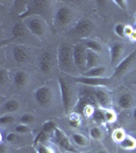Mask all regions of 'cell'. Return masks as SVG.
Segmentation results:
<instances>
[{"label": "cell", "mask_w": 136, "mask_h": 153, "mask_svg": "<svg viewBox=\"0 0 136 153\" xmlns=\"http://www.w3.org/2000/svg\"><path fill=\"white\" fill-rule=\"evenodd\" d=\"M58 65L61 71H71L73 70V51L69 44L63 43L58 48Z\"/></svg>", "instance_id": "1"}, {"label": "cell", "mask_w": 136, "mask_h": 153, "mask_svg": "<svg viewBox=\"0 0 136 153\" xmlns=\"http://www.w3.org/2000/svg\"><path fill=\"white\" fill-rule=\"evenodd\" d=\"M58 84L59 88H61V103H63V108L65 112H69V110L72 107V103H73V90L70 84L67 82L66 79L63 76L58 78Z\"/></svg>", "instance_id": "2"}, {"label": "cell", "mask_w": 136, "mask_h": 153, "mask_svg": "<svg viewBox=\"0 0 136 153\" xmlns=\"http://www.w3.org/2000/svg\"><path fill=\"white\" fill-rule=\"evenodd\" d=\"M135 57H136V50H134L133 52H131L127 57L125 59H123V60L116 66L115 73H114V78H120V76H124L128 71V70L131 68V65H132Z\"/></svg>", "instance_id": "3"}, {"label": "cell", "mask_w": 136, "mask_h": 153, "mask_svg": "<svg viewBox=\"0 0 136 153\" xmlns=\"http://www.w3.org/2000/svg\"><path fill=\"white\" fill-rule=\"evenodd\" d=\"M74 13L68 6H61L55 12V22L61 26H66L70 24L73 19Z\"/></svg>", "instance_id": "4"}, {"label": "cell", "mask_w": 136, "mask_h": 153, "mask_svg": "<svg viewBox=\"0 0 136 153\" xmlns=\"http://www.w3.org/2000/svg\"><path fill=\"white\" fill-rule=\"evenodd\" d=\"M73 60L78 70L82 71L86 68V49L80 45H76L73 49Z\"/></svg>", "instance_id": "5"}, {"label": "cell", "mask_w": 136, "mask_h": 153, "mask_svg": "<svg viewBox=\"0 0 136 153\" xmlns=\"http://www.w3.org/2000/svg\"><path fill=\"white\" fill-rule=\"evenodd\" d=\"M35 97L37 102L40 105L47 106L51 103L52 100V92H51V89L46 86L39 88L35 93Z\"/></svg>", "instance_id": "6"}, {"label": "cell", "mask_w": 136, "mask_h": 153, "mask_svg": "<svg viewBox=\"0 0 136 153\" xmlns=\"http://www.w3.org/2000/svg\"><path fill=\"white\" fill-rule=\"evenodd\" d=\"M74 81L78 83H82L84 85L89 86H108L111 84V79L105 78H87V76H80L74 78Z\"/></svg>", "instance_id": "7"}, {"label": "cell", "mask_w": 136, "mask_h": 153, "mask_svg": "<svg viewBox=\"0 0 136 153\" xmlns=\"http://www.w3.org/2000/svg\"><path fill=\"white\" fill-rule=\"evenodd\" d=\"M53 63V56L48 51H45L41 54L40 61H39V68L43 74H48L51 71Z\"/></svg>", "instance_id": "8"}, {"label": "cell", "mask_w": 136, "mask_h": 153, "mask_svg": "<svg viewBox=\"0 0 136 153\" xmlns=\"http://www.w3.org/2000/svg\"><path fill=\"white\" fill-rule=\"evenodd\" d=\"M123 51H124V45L119 42H116L111 46V65L112 66H117L120 63L119 61L121 59Z\"/></svg>", "instance_id": "9"}, {"label": "cell", "mask_w": 136, "mask_h": 153, "mask_svg": "<svg viewBox=\"0 0 136 153\" xmlns=\"http://www.w3.org/2000/svg\"><path fill=\"white\" fill-rule=\"evenodd\" d=\"M92 29H93L92 22L89 21V19H81L79 23H77L75 29H74V31L80 36H86L91 33Z\"/></svg>", "instance_id": "10"}, {"label": "cell", "mask_w": 136, "mask_h": 153, "mask_svg": "<svg viewBox=\"0 0 136 153\" xmlns=\"http://www.w3.org/2000/svg\"><path fill=\"white\" fill-rule=\"evenodd\" d=\"M27 26L30 31L37 37H42L44 35V26L42 22L38 19H31L27 21Z\"/></svg>", "instance_id": "11"}, {"label": "cell", "mask_w": 136, "mask_h": 153, "mask_svg": "<svg viewBox=\"0 0 136 153\" xmlns=\"http://www.w3.org/2000/svg\"><path fill=\"white\" fill-rule=\"evenodd\" d=\"M99 56L94 51L90 50V49H86V68L89 70L93 68H96L99 65Z\"/></svg>", "instance_id": "12"}, {"label": "cell", "mask_w": 136, "mask_h": 153, "mask_svg": "<svg viewBox=\"0 0 136 153\" xmlns=\"http://www.w3.org/2000/svg\"><path fill=\"white\" fill-rule=\"evenodd\" d=\"M94 95L97 102L102 107H108L111 105V97L105 91L101 90V89H97L94 92Z\"/></svg>", "instance_id": "13"}, {"label": "cell", "mask_w": 136, "mask_h": 153, "mask_svg": "<svg viewBox=\"0 0 136 153\" xmlns=\"http://www.w3.org/2000/svg\"><path fill=\"white\" fill-rule=\"evenodd\" d=\"M12 54H13L14 60L19 63L25 62L27 60V58H28V52L22 46H16L13 48V50H12Z\"/></svg>", "instance_id": "14"}, {"label": "cell", "mask_w": 136, "mask_h": 153, "mask_svg": "<svg viewBox=\"0 0 136 153\" xmlns=\"http://www.w3.org/2000/svg\"><path fill=\"white\" fill-rule=\"evenodd\" d=\"M29 81V76L27 75V73L25 71H19L14 75V84H16V87H24L25 85H27Z\"/></svg>", "instance_id": "15"}, {"label": "cell", "mask_w": 136, "mask_h": 153, "mask_svg": "<svg viewBox=\"0 0 136 153\" xmlns=\"http://www.w3.org/2000/svg\"><path fill=\"white\" fill-rule=\"evenodd\" d=\"M105 66H96V68H90L88 71H86L84 74L83 76H87V78H101V76L105 73Z\"/></svg>", "instance_id": "16"}, {"label": "cell", "mask_w": 136, "mask_h": 153, "mask_svg": "<svg viewBox=\"0 0 136 153\" xmlns=\"http://www.w3.org/2000/svg\"><path fill=\"white\" fill-rule=\"evenodd\" d=\"M132 96L130 94H128V93H126V94H123L121 95L120 97L118 98V104L120 106L121 108H129L131 104H132Z\"/></svg>", "instance_id": "17"}, {"label": "cell", "mask_w": 136, "mask_h": 153, "mask_svg": "<svg viewBox=\"0 0 136 153\" xmlns=\"http://www.w3.org/2000/svg\"><path fill=\"white\" fill-rule=\"evenodd\" d=\"M58 146L61 148V149H64L65 151H68V152H76V149L74 148L73 145L71 144L70 140L68 139L67 137H65L64 139H61V141L58 143Z\"/></svg>", "instance_id": "18"}, {"label": "cell", "mask_w": 136, "mask_h": 153, "mask_svg": "<svg viewBox=\"0 0 136 153\" xmlns=\"http://www.w3.org/2000/svg\"><path fill=\"white\" fill-rule=\"evenodd\" d=\"M120 144H121V147L124 148V149H134L136 146V141L133 138L127 136V137H125L124 139L120 142Z\"/></svg>", "instance_id": "19"}, {"label": "cell", "mask_w": 136, "mask_h": 153, "mask_svg": "<svg viewBox=\"0 0 136 153\" xmlns=\"http://www.w3.org/2000/svg\"><path fill=\"white\" fill-rule=\"evenodd\" d=\"M19 103L16 100H8L4 104L3 109L6 112H14L19 109Z\"/></svg>", "instance_id": "20"}, {"label": "cell", "mask_w": 136, "mask_h": 153, "mask_svg": "<svg viewBox=\"0 0 136 153\" xmlns=\"http://www.w3.org/2000/svg\"><path fill=\"white\" fill-rule=\"evenodd\" d=\"M85 46L87 49H90V50L94 51V52H101L102 51V47L98 42L93 41V40H88L85 42Z\"/></svg>", "instance_id": "21"}, {"label": "cell", "mask_w": 136, "mask_h": 153, "mask_svg": "<svg viewBox=\"0 0 136 153\" xmlns=\"http://www.w3.org/2000/svg\"><path fill=\"white\" fill-rule=\"evenodd\" d=\"M25 27L22 24H16L12 28V35L13 38H19V37H23L25 35Z\"/></svg>", "instance_id": "22"}, {"label": "cell", "mask_w": 136, "mask_h": 153, "mask_svg": "<svg viewBox=\"0 0 136 153\" xmlns=\"http://www.w3.org/2000/svg\"><path fill=\"white\" fill-rule=\"evenodd\" d=\"M92 117H93V120H94L97 124H102L103 122H105V112L101 111L100 109H95L92 114Z\"/></svg>", "instance_id": "23"}, {"label": "cell", "mask_w": 136, "mask_h": 153, "mask_svg": "<svg viewBox=\"0 0 136 153\" xmlns=\"http://www.w3.org/2000/svg\"><path fill=\"white\" fill-rule=\"evenodd\" d=\"M47 136H48L47 133H45V132H43V131H41V132L36 136L35 140H34V146L37 147L39 144H43V142H45L46 140L48 139Z\"/></svg>", "instance_id": "24"}, {"label": "cell", "mask_w": 136, "mask_h": 153, "mask_svg": "<svg viewBox=\"0 0 136 153\" xmlns=\"http://www.w3.org/2000/svg\"><path fill=\"white\" fill-rule=\"evenodd\" d=\"M72 137H73L74 142H75L77 145H80V146H86V144H87V141H86L85 137L82 136L81 134H77V133H75V134H73Z\"/></svg>", "instance_id": "25"}, {"label": "cell", "mask_w": 136, "mask_h": 153, "mask_svg": "<svg viewBox=\"0 0 136 153\" xmlns=\"http://www.w3.org/2000/svg\"><path fill=\"white\" fill-rule=\"evenodd\" d=\"M56 129V126H55V123L52 122V120H48V122H46L45 124L43 125V127H42V131L45 133H47V134H50L51 132H54V130Z\"/></svg>", "instance_id": "26"}, {"label": "cell", "mask_w": 136, "mask_h": 153, "mask_svg": "<svg viewBox=\"0 0 136 153\" xmlns=\"http://www.w3.org/2000/svg\"><path fill=\"white\" fill-rule=\"evenodd\" d=\"M35 120V117H34L33 114H30V113H26L23 117L19 118V122H21L22 125H28V124H32V123Z\"/></svg>", "instance_id": "27"}, {"label": "cell", "mask_w": 136, "mask_h": 153, "mask_svg": "<svg viewBox=\"0 0 136 153\" xmlns=\"http://www.w3.org/2000/svg\"><path fill=\"white\" fill-rule=\"evenodd\" d=\"M90 136L95 140H100L101 137H102V133H101L100 129H98V128H92L90 130Z\"/></svg>", "instance_id": "28"}, {"label": "cell", "mask_w": 136, "mask_h": 153, "mask_svg": "<svg viewBox=\"0 0 136 153\" xmlns=\"http://www.w3.org/2000/svg\"><path fill=\"white\" fill-rule=\"evenodd\" d=\"M13 120H14L13 117H11V115H9V114H5V115H3V117H0V124L9 125V124H11V123H13Z\"/></svg>", "instance_id": "29"}, {"label": "cell", "mask_w": 136, "mask_h": 153, "mask_svg": "<svg viewBox=\"0 0 136 153\" xmlns=\"http://www.w3.org/2000/svg\"><path fill=\"white\" fill-rule=\"evenodd\" d=\"M125 28L126 27L123 26L122 24H119L115 27V32L118 36L120 37H126V33H125Z\"/></svg>", "instance_id": "30"}, {"label": "cell", "mask_w": 136, "mask_h": 153, "mask_svg": "<svg viewBox=\"0 0 136 153\" xmlns=\"http://www.w3.org/2000/svg\"><path fill=\"white\" fill-rule=\"evenodd\" d=\"M65 137H66V135L64 134L63 131L59 130L58 128H56V129L54 130V140H55L56 143H58L61 139H64Z\"/></svg>", "instance_id": "31"}, {"label": "cell", "mask_w": 136, "mask_h": 153, "mask_svg": "<svg viewBox=\"0 0 136 153\" xmlns=\"http://www.w3.org/2000/svg\"><path fill=\"white\" fill-rule=\"evenodd\" d=\"M36 149H37V153H52L50 148L45 146L44 144H39L36 147Z\"/></svg>", "instance_id": "32"}, {"label": "cell", "mask_w": 136, "mask_h": 153, "mask_svg": "<svg viewBox=\"0 0 136 153\" xmlns=\"http://www.w3.org/2000/svg\"><path fill=\"white\" fill-rule=\"evenodd\" d=\"M16 131L18 133H21V134H24V133H28L29 132V128L27 125H19L16 127Z\"/></svg>", "instance_id": "33"}, {"label": "cell", "mask_w": 136, "mask_h": 153, "mask_svg": "<svg viewBox=\"0 0 136 153\" xmlns=\"http://www.w3.org/2000/svg\"><path fill=\"white\" fill-rule=\"evenodd\" d=\"M7 79H8V76H7V74L5 71H0V84L1 85H3L4 83L7 81Z\"/></svg>", "instance_id": "34"}, {"label": "cell", "mask_w": 136, "mask_h": 153, "mask_svg": "<svg viewBox=\"0 0 136 153\" xmlns=\"http://www.w3.org/2000/svg\"><path fill=\"white\" fill-rule=\"evenodd\" d=\"M116 137V139L118 140V141H122L123 139H124V134H123V132L122 131H117V132H115L114 133V138Z\"/></svg>", "instance_id": "35"}, {"label": "cell", "mask_w": 136, "mask_h": 153, "mask_svg": "<svg viewBox=\"0 0 136 153\" xmlns=\"http://www.w3.org/2000/svg\"><path fill=\"white\" fill-rule=\"evenodd\" d=\"M116 4H118L119 6L121 7L122 9H125L127 8V1H125V0H116V1H114Z\"/></svg>", "instance_id": "36"}, {"label": "cell", "mask_w": 136, "mask_h": 153, "mask_svg": "<svg viewBox=\"0 0 136 153\" xmlns=\"http://www.w3.org/2000/svg\"><path fill=\"white\" fill-rule=\"evenodd\" d=\"M105 122H112V120H115V114L111 111L105 112Z\"/></svg>", "instance_id": "37"}, {"label": "cell", "mask_w": 136, "mask_h": 153, "mask_svg": "<svg viewBox=\"0 0 136 153\" xmlns=\"http://www.w3.org/2000/svg\"><path fill=\"white\" fill-rule=\"evenodd\" d=\"M16 134H14V133H10V134H8L6 136V141L7 142H14L16 140Z\"/></svg>", "instance_id": "38"}, {"label": "cell", "mask_w": 136, "mask_h": 153, "mask_svg": "<svg viewBox=\"0 0 136 153\" xmlns=\"http://www.w3.org/2000/svg\"><path fill=\"white\" fill-rule=\"evenodd\" d=\"M84 112H85L86 115H92L94 110L92 109V107H90V105H87L85 108H84Z\"/></svg>", "instance_id": "39"}, {"label": "cell", "mask_w": 136, "mask_h": 153, "mask_svg": "<svg viewBox=\"0 0 136 153\" xmlns=\"http://www.w3.org/2000/svg\"><path fill=\"white\" fill-rule=\"evenodd\" d=\"M70 125L73 128H78L80 126V120H70Z\"/></svg>", "instance_id": "40"}, {"label": "cell", "mask_w": 136, "mask_h": 153, "mask_svg": "<svg viewBox=\"0 0 136 153\" xmlns=\"http://www.w3.org/2000/svg\"><path fill=\"white\" fill-rule=\"evenodd\" d=\"M70 120H80V117H79V115L77 114V113L73 112L70 115Z\"/></svg>", "instance_id": "41"}, {"label": "cell", "mask_w": 136, "mask_h": 153, "mask_svg": "<svg viewBox=\"0 0 136 153\" xmlns=\"http://www.w3.org/2000/svg\"><path fill=\"white\" fill-rule=\"evenodd\" d=\"M6 150H7L6 146L3 143H1V145H0V153H6Z\"/></svg>", "instance_id": "42"}, {"label": "cell", "mask_w": 136, "mask_h": 153, "mask_svg": "<svg viewBox=\"0 0 136 153\" xmlns=\"http://www.w3.org/2000/svg\"><path fill=\"white\" fill-rule=\"evenodd\" d=\"M133 117H134V120H136V107H135L134 111H133Z\"/></svg>", "instance_id": "43"}, {"label": "cell", "mask_w": 136, "mask_h": 153, "mask_svg": "<svg viewBox=\"0 0 136 153\" xmlns=\"http://www.w3.org/2000/svg\"><path fill=\"white\" fill-rule=\"evenodd\" d=\"M97 153H108V152H107V151H105V150H101V151L97 152Z\"/></svg>", "instance_id": "44"}, {"label": "cell", "mask_w": 136, "mask_h": 153, "mask_svg": "<svg viewBox=\"0 0 136 153\" xmlns=\"http://www.w3.org/2000/svg\"><path fill=\"white\" fill-rule=\"evenodd\" d=\"M135 27H136V25H135Z\"/></svg>", "instance_id": "45"}]
</instances>
